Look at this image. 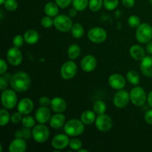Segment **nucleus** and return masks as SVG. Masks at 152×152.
I'll use <instances>...</instances> for the list:
<instances>
[{"label":"nucleus","mask_w":152,"mask_h":152,"mask_svg":"<svg viewBox=\"0 0 152 152\" xmlns=\"http://www.w3.org/2000/svg\"><path fill=\"white\" fill-rule=\"evenodd\" d=\"M81 53V48L77 44H72L68 49V57L71 59H76L80 56Z\"/></svg>","instance_id":"26"},{"label":"nucleus","mask_w":152,"mask_h":152,"mask_svg":"<svg viewBox=\"0 0 152 152\" xmlns=\"http://www.w3.org/2000/svg\"><path fill=\"white\" fill-rule=\"evenodd\" d=\"M88 37L92 42L99 44L106 40L107 32L100 27H94L89 30Z\"/></svg>","instance_id":"8"},{"label":"nucleus","mask_w":152,"mask_h":152,"mask_svg":"<svg viewBox=\"0 0 152 152\" xmlns=\"http://www.w3.org/2000/svg\"><path fill=\"white\" fill-rule=\"evenodd\" d=\"M148 96L145 91L140 86H136L130 92V99L132 103L136 106H142L147 101Z\"/></svg>","instance_id":"5"},{"label":"nucleus","mask_w":152,"mask_h":152,"mask_svg":"<svg viewBox=\"0 0 152 152\" xmlns=\"http://www.w3.org/2000/svg\"><path fill=\"white\" fill-rule=\"evenodd\" d=\"M25 42L28 45H34L39 39V33L35 30H28L24 34Z\"/></svg>","instance_id":"23"},{"label":"nucleus","mask_w":152,"mask_h":152,"mask_svg":"<svg viewBox=\"0 0 152 152\" xmlns=\"http://www.w3.org/2000/svg\"><path fill=\"white\" fill-rule=\"evenodd\" d=\"M71 31L73 37L76 39L81 38L84 35V28L83 25L80 23L74 24Z\"/></svg>","instance_id":"29"},{"label":"nucleus","mask_w":152,"mask_h":152,"mask_svg":"<svg viewBox=\"0 0 152 152\" xmlns=\"http://www.w3.org/2000/svg\"><path fill=\"white\" fill-rule=\"evenodd\" d=\"M119 0H103V5L108 10H113L117 7Z\"/></svg>","instance_id":"36"},{"label":"nucleus","mask_w":152,"mask_h":152,"mask_svg":"<svg viewBox=\"0 0 152 152\" xmlns=\"http://www.w3.org/2000/svg\"><path fill=\"white\" fill-rule=\"evenodd\" d=\"M1 77H2V78L4 79V80H5L6 81L8 82V83H10V80H11L12 77H13V76L10 75V74H8V73H6L5 72V73H4V74H1Z\"/></svg>","instance_id":"48"},{"label":"nucleus","mask_w":152,"mask_h":152,"mask_svg":"<svg viewBox=\"0 0 152 152\" xmlns=\"http://www.w3.org/2000/svg\"><path fill=\"white\" fill-rule=\"evenodd\" d=\"M107 106L105 102L102 100H97L94 103L93 105V111L96 113L97 115H100V114H105L106 111Z\"/></svg>","instance_id":"28"},{"label":"nucleus","mask_w":152,"mask_h":152,"mask_svg":"<svg viewBox=\"0 0 152 152\" xmlns=\"http://www.w3.org/2000/svg\"><path fill=\"white\" fill-rule=\"evenodd\" d=\"M145 120L148 124L152 125V108L145 112Z\"/></svg>","instance_id":"45"},{"label":"nucleus","mask_w":152,"mask_h":152,"mask_svg":"<svg viewBox=\"0 0 152 152\" xmlns=\"http://www.w3.org/2000/svg\"><path fill=\"white\" fill-rule=\"evenodd\" d=\"M50 132L48 128L45 124H41L34 126L32 130V137L36 142L39 143H43L46 142L49 138Z\"/></svg>","instance_id":"6"},{"label":"nucleus","mask_w":152,"mask_h":152,"mask_svg":"<svg viewBox=\"0 0 152 152\" xmlns=\"http://www.w3.org/2000/svg\"><path fill=\"white\" fill-rule=\"evenodd\" d=\"M24 41H25V39H24V37L21 35H16L15 36L14 38L13 39V45L14 47L19 48L22 47L24 44Z\"/></svg>","instance_id":"40"},{"label":"nucleus","mask_w":152,"mask_h":152,"mask_svg":"<svg viewBox=\"0 0 152 152\" xmlns=\"http://www.w3.org/2000/svg\"><path fill=\"white\" fill-rule=\"evenodd\" d=\"M6 0H0V4H4V1H5Z\"/></svg>","instance_id":"53"},{"label":"nucleus","mask_w":152,"mask_h":152,"mask_svg":"<svg viewBox=\"0 0 152 152\" xmlns=\"http://www.w3.org/2000/svg\"><path fill=\"white\" fill-rule=\"evenodd\" d=\"M7 59L10 65L17 66L22 63V54L18 48H10L7 52Z\"/></svg>","instance_id":"12"},{"label":"nucleus","mask_w":152,"mask_h":152,"mask_svg":"<svg viewBox=\"0 0 152 152\" xmlns=\"http://www.w3.org/2000/svg\"><path fill=\"white\" fill-rule=\"evenodd\" d=\"M78 151L79 152H88V150H86V149H81V148H80V149Z\"/></svg>","instance_id":"52"},{"label":"nucleus","mask_w":152,"mask_h":152,"mask_svg":"<svg viewBox=\"0 0 152 152\" xmlns=\"http://www.w3.org/2000/svg\"><path fill=\"white\" fill-rule=\"evenodd\" d=\"M136 39L140 43L147 44L152 39V27L148 23H142L137 28Z\"/></svg>","instance_id":"3"},{"label":"nucleus","mask_w":152,"mask_h":152,"mask_svg":"<svg viewBox=\"0 0 152 152\" xmlns=\"http://www.w3.org/2000/svg\"><path fill=\"white\" fill-rule=\"evenodd\" d=\"M147 101H148V103L149 105V106L152 108V91L149 92L148 95V98H147Z\"/></svg>","instance_id":"51"},{"label":"nucleus","mask_w":152,"mask_h":152,"mask_svg":"<svg viewBox=\"0 0 152 152\" xmlns=\"http://www.w3.org/2000/svg\"><path fill=\"white\" fill-rule=\"evenodd\" d=\"M4 7L7 11H14L18 7L16 0H6L4 3Z\"/></svg>","instance_id":"37"},{"label":"nucleus","mask_w":152,"mask_h":152,"mask_svg":"<svg viewBox=\"0 0 152 152\" xmlns=\"http://www.w3.org/2000/svg\"><path fill=\"white\" fill-rule=\"evenodd\" d=\"M83 146V142L80 139L74 138L71 140L69 142V147L73 151H79Z\"/></svg>","instance_id":"38"},{"label":"nucleus","mask_w":152,"mask_h":152,"mask_svg":"<svg viewBox=\"0 0 152 152\" xmlns=\"http://www.w3.org/2000/svg\"><path fill=\"white\" fill-rule=\"evenodd\" d=\"M126 78H127V80L129 82V83L132 84L133 86H138V84L140 83V80L138 73L137 71H133V70L129 71L127 73Z\"/></svg>","instance_id":"30"},{"label":"nucleus","mask_w":152,"mask_h":152,"mask_svg":"<svg viewBox=\"0 0 152 152\" xmlns=\"http://www.w3.org/2000/svg\"><path fill=\"white\" fill-rule=\"evenodd\" d=\"M31 82V77L28 73L25 71H19L13 74L9 84L15 91L24 92L29 88Z\"/></svg>","instance_id":"1"},{"label":"nucleus","mask_w":152,"mask_h":152,"mask_svg":"<svg viewBox=\"0 0 152 152\" xmlns=\"http://www.w3.org/2000/svg\"><path fill=\"white\" fill-rule=\"evenodd\" d=\"M27 149V144L25 140L16 138L9 145L8 150L10 152H24Z\"/></svg>","instance_id":"19"},{"label":"nucleus","mask_w":152,"mask_h":152,"mask_svg":"<svg viewBox=\"0 0 152 152\" xmlns=\"http://www.w3.org/2000/svg\"><path fill=\"white\" fill-rule=\"evenodd\" d=\"M96 113L94 111L86 110L82 113L80 116V120L85 125H91L96 120Z\"/></svg>","instance_id":"24"},{"label":"nucleus","mask_w":152,"mask_h":152,"mask_svg":"<svg viewBox=\"0 0 152 152\" xmlns=\"http://www.w3.org/2000/svg\"><path fill=\"white\" fill-rule=\"evenodd\" d=\"M51 117V113L48 107L40 106L35 113V119L37 123L41 124H45L50 121Z\"/></svg>","instance_id":"14"},{"label":"nucleus","mask_w":152,"mask_h":152,"mask_svg":"<svg viewBox=\"0 0 152 152\" xmlns=\"http://www.w3.org/2000/svg\"><path fill=\"white\" fill-rule=\"evenodd\" d=\"M59 6L56 4V3L53 2H48L45 5L44 10L45 13L47 16H51V17H56L59 13Z\"/></svg>","instance_id":"25"},{"label":"nucleus","mask_w":152,"mask_h":152,"mask_svg":"<svg viewBox=\"0 0 152 152\" xmlns=\"http://www.w3.org/2000/svg\"><path fill=\"white\" fill-rule=\"evenodd\" d=\"M22 115H23V114H21L19 111L13 113L11 115V117H10V121H11L13 124H18V123H19L20 122H22V118H23Z\"/></svg>","instance_id":"41"},{"label":"nucleus","mask_w":152,"mask_h":152,"mask_svg":"<svg viewBox=\"0 0 152 152\" xmlns=\"http://www.w3.org/2000/svg\"><path fill=\"white\" fill-rule=\"evenodd\" d=\"M129 53L134 59L141 61L145 56V52L143 48L138 45H134L129 50Z\"/></svg>","instance_id":"22"},{"label":"nucleus","mask_w":152,"mask_h":152,"mask_svg":"<svg viewBox=\"0 0 152 152\" xmlns=\"http://www.w3.org/2000/svg\"><path fill=\"white\" fill-rule=\"evenodd\" d=\"M50 106L55 113H63L67 109V102L63 98L56 96L51 99Z\"/></svg>","instance_id":"18"},{"label":"nucleus","mask_w":152,"mask_h":152,"mask_svg":"<svg viewBox=\"0 0 152 152\" xmlns=\"http://www.w3.org/2000/svg\"><path fill=\"white\" fill-rule=\"evenodd\" d=\"M73 22L69 16L65 14L57 15L54 17V27L61 32H68L71 30Z\"/></svg>","instance_id":"7"},{"label":"nucleus","mask_w":152,"mask_h":152,"mask_svg":"<svg viewBox=\"0 0 152 152\" xmlns=\"http://www.w3.org/2000/svg\"><path fill=\"white\" fill-rule=\"evenodd\" d=\"M34 102L30 98H23L19 102L17 105L18 111L22 114L23 115H28L30 113L32 112L34 109Z\"/></svg>","instance_id":"17"},{"label":"nucleus","mask_w":152,"mask_h":152,"mask_svg":"<svg viewBox=\"0 0 152 152\" xmlns=\"http://www.w3.org/2000/svg\"><path fill=\"white\" fill-rule=\"evenodd\" d=\"M72 1L73 0H55V2L60 8H66L72 3Z\"/></svg>","instance_id":"42"},{"label":"nucleus","mask_w":152,"mask_h":152,"mask_svg":"<svg viewBox=\"0 0 152 152\" xmlns=\"http://www.w3.org/2000/svg\"><path fill=\"white\" fill-rule=\"evenodd\" d=\"M96 59L93 55H86L81 61V68L85 72H92L96 67Z\"/></svg>","instance_id":"15"},{"label":"nucleus","mask_w":152,"mask_h":152,"mask_svg":"<svg viewBox=\"0 0 152 152\" xmlns=\"http://www.w3.org/2000/svg\"><path fill=\"white\" fill-rule=\"evenodd\" d=\"M16 92L13 89H5L2 91L1 100L4 108L7 109H12L16 106L18 100Z\"/></svg>","instance_id":"4"},{"label":"nucleus","mask_w":152,"mask_h":152,"mask_svg":"<svg viewBox=\"0 0 152 152\" xmlns=\"http://www.w3.org/2000/svg\"><path fill=\"white\" fill-rule=\"evenodd\" d=\"M50 102H51V100L48 96H42L39 99V103L40 106L48 107L50 105Z\"/></svg>","instance_id":"43"},{"label":"nucleus","mask_w":152,"mask_h":152,"mask_svg":"<svg viewBox=\"0 0 152 152\" xmlns=\"http://www.w3.org/2000/svg\"><path fill=\"white\" fill-rule=\"evenodd\" d=\"M122 3H123V6L128 7V8H131L134 5L135 0H122Z\"/></svg>","instance_id":"46"},{"label":"nucleus","mask_w":152,"mask_h":152,"mask_svg":"<svg viewBox=\"0 0 152 152\" xmlns=\"http://www.w3.org/2000/svg\"><path fill=\"white\" fill-rule=\"evenodd\" d=\"M31 137H32V132L30 130L29 128H22L15 132V137L16 138H21V139L27 140H29Z\"/></svg>","instance_id":"27"},{"label":"nucleus","mask_w":152,"mask_h":152,"mask_svg":"<svg viewBox=\"0 0 152 152\" xmlns=\"http://www.w3.org/2000/svg\"><path fill=\"white\" fill-rule=\"evenodd\" d=\"M7 86H8V82H7L2 77H0V89L1 91H4L7 89Z\"/></svg>","instance_id":"47"},{"label":"nucleus","mask_w":152,"mask_h":152,"mask_svg":"<svg viewBox=\"0 0 152 152\" xmlns=\"http://www.w3.org/2000/svg\"><path fill=\"white\" fill-rule=\"evenodd\" d=\"M148 1H149L150 4H152V0H148Z\"/></svg>","instance_id":"54"},{"label":"nucleus","mask_w":152,"mask_h":152,"mask_svg":"<svg viewBox=\"0 0 152 152\" xmlns=\"http://www.w3.org/2000/svg\"><path fill=\"white\" fill-rule=\"evenodd\" d=\"M36 119H34V117H31V116L25 115V117H23L22 120V124L24 127L29 128V129H31V128H34V126H36Z\"/></svg>","instance_id":"33"},{"label":"nucleus","mask_w":152,"mask_h":152,"mask_svg":"<svg viewBox=\"0 0 152 152\" xmlns=\"http://www.w3.org/2000/svg\"><path fill=\"white\" fill-rule=\"evenodd\" d=\"M146 51L148 52L149 54L152 55V39L150 42L147 43L146 45Z\"/></svg>","instance_id":"49"},{"label":"nucleus","mask_w":152,"mask_h":152,"mask_svg":"<svg viewBox=\"0 0 152 152\" xmlns=\"http://www.w3.org/2000/svg\"><path fill=\"white\" fill-rule=\"evenodd\" d=\"M77 12L78 11H77L75 8H73V9H71V10H69V12H68V14H69L70 17H75L76 15H77Z\"/></svg>","instance_id":"50"},{"label":"nucleus","mask_w":152,"mask_h":152,"mask_svg":"<svg viewBox=\"0 0 152 152\" xmlns=\"http://www.w3.org/2000/svg\"><path fill=\"white\" fill-rule=\"evenodd\" d=\"M95 125L98 130L102 132H105L111 130L113 126V120L111 117L107 114H100L96 117V120H95Z\"/></svg>","instance_id":"10"},{"label":"nucleus","mask_w":152,"mask_h":152,"mask_svg":"<svg viewBox=\"0 0 152 152\" xmlns=\"http://www.w3.org/2000/svg\"><path fill=\"white\" fill-rule=\"evenodd\" d=\"M130 100V93H129L127 91L121 89L115 94L113 102H114V105L117 108H123L129 104Z\"/></svg>","instance_id":"11"},{"label":"nucleus","mask_w":152,"mask_h":152,"mask_svg":"<svg viewBox=\"0 0 152 152\" xmlns=\"http://www.w3.org/2000/svg\"><path fill=\"white\" fill-rule=\"evenodd\" d=\"M7 65L3 59H0V74H3L7 71Z\"/></svg>","instance_id":"44"},{"label":"nucleus","mask_w":152,"mask_h":152,"mask_svg":"<svg viewBox=\"0 0 152 152\" xmlns=\"http://www.w3.org/2000/svg\"><path fill=\"white\" fill-rule=\"evenodd\" d=\"M89 0H73V7L77 11H83L88 6Z\"/></svg>","instance_id":"32"},{"label":"nucleus","mask_w":152,"mask_h":152,"mask_svg":"<svg viewBox=\"0 0 152 152\" xmlns=\"http://www.w3.org/2000/svg\"><path fill=\"white\" fill-rule=\"evenodd\" d=\"M41 25L45 28H50L54 25V19H52L51 16H46L42 19Z\"/></svg>","instance_id":"39"},{"label":"nucleus","mask_w":152,"mask_h":152,"mask_svg":"<svg viewBox=\"0 0 152 152\" xmlns=\"http://www.w3.org/2000/svg\"><path fill=\"white\" fill-rule=\"evenodd\" d=\"M103 5V0H89V8L91 11H99Z\"/></svg>","instance_id":"34"},{"label":"nucleus","mask_w":152,"mask_h":152,"mask_svg":"<svg viewBox=\"0 0 152 152\" xmlns=\"http://www.w3.org/2000/svg\"><path fill=\"white\" fill-rule=\"evenodd\" d=\"M84 123L81 120L72 119L67 122L64 126V132L70 137H77L81 135L84 132Z\"/></svg>","instance_id":"2"},{"label":"nucleus","mask_w":152,"mask_h":152,"mask_svg":"<svg viewBox=\"0 0 152 152\" xmlns=\"http://www.w3.org/2000/svg\"><path fill=\"white\" fill-rule=\"evenodd\" d=\"M128 24L132 28H137L141 25L140 19L136 15H132L128 19Z\"/></svg>","instance_id":"35"},{"label":"nucleus","mask_w":152,"mask_h":152,"mask_svg":"<svg viewBox=\"0 0 152 152\" xmlns=\"http://www.w3.org/2000/svg\"><path fill=\"white\" fill-rule=\"evenodd\" d=\"M10 117L11 116L7 111V108H1L0 110V126H4L8 124L10 121Z\"/></svg>","instance_id":"31"},{"label":"nucleus","mask_w":152,"mask_h":152,"mask_svg":"<svg viewBox=\"0 0 152 152\" xmlns=\"http://www.w3.org/2000/svg\"><path fill=\"white\" fill-rule=\"evenodd\" d=\"M61 76L64 80H71L74 78L77 73V66L73 61H68L62 65L60 70Z\"/></svg>","instance_id":"9"},{"label":"nucleus","mask_w":152,"mask_h":152,"mask_svg":"<svg viewBox=\"0 0 152 152\" xmlns=\"http://www.w3.org/2000/svg\"><path fill=\"white\" fill-rule=\"evenodd\" d=\"M108 84L115 90H121L126 86L125 78L120 74H113L108 78Z\"/></svg>","instance_id":"16"},{"label":"nucleus","mask_w":152,"mask_h":152,"mask_svg":"<svg viewBox=\"0 0 152 152\" xmlns=\"http://www.w3.org/2000/svg\"><path fill=\"white\" fill-rule=\"evenodd\" d=\"M140 70L145 77H152V56H145L141 60Z\"/></svg>","instance_id":"20"},{"label":"nucleus","mask_w":152,"mask_h":152,"mask_svg":"<svg viewBox=\"0 0 152 152\" xmlns=\"http://www.w3.org/2000/svg\"><path fill=\"white\" fill-rule=\"evenodd\" d=\"M50 126L53 129H58L62 127L65 123V117L62 113H56L51 116L50 120Z\"/></svg>","instance_id":"21"},{"label":"nucleus","mask_w":152,"mask_h":152,"mask_svg":"<svg viewBox=\"0 0 152 152\" xmlns=\"http://www.w3.org/2000/svg\"><path fill=\"white\" fill-rule=\"evenodd\" d=\"M70 140L66 134H59L56 135L51 140V145L56 150H62L69 145Z\"/></svg>","instance_id":"13"}]
</instances>
